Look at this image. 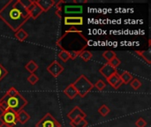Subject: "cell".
I'll return each instance as SVG.
<instances>
[{"label": "cell", "mask_w": 151, "mask_h": 127, "mask_svg": "<svg viewBox=\"0 0 151 127\" xmlns=\"http://www.w3.org/2000/svg\"><path fill=\"white\" fill-rule=\"evenodd\" d=\"M0 19L12 31L17 32L30 19V16L19 0H10L0 9Z\"/></svg>", "instance_id": "cell-1"}, {"label": "cell", "mask_w": 151, "mask_h": 127, "mask_svg": "<svg viewBox=\"0 0 151 127\" xmlns=\"http://www.w3.org/2000/svg\"><path fill=\"white\" fill-rule=\"evenodd\" d=\"M56 44L61 50H65L69 53H81L88 47V40L81 30L77 29L75 27H72L57 41Z\"/></svg>", "instance_id": "cell-2"}, {"label": "cell", "mask_w": 151, "mask_h": 127, "mask_svg": "<svg viewBox=\"0 0 151 127\" xmlns=\"http://www.w3.org/2000/svg\"><path fill=\"white\" fill-rule=\"evenodd\" d=\"M27 103V100L20 94L15 96H8L7 95H4L0 99V110L1 112H4L7 110H12L15 112H19L23 110Z\"/></svg>", "instance_id": "cell-3"}, {"label": "cell", "mask_w": 151, "mask_h": 127, "mask_svg": "<svg viewBox=\"0 0 151 127\" xmlns=\"http://www.w3.org/2000/svg\"><path fill=\"white\" fill-rule=\"evenodd\" d=\"M73 85L77 91L78 95H80L82 98L85 97L94 88V84L84 74H81L73 83Z\"/></svg>", "instance_id": "cell-4"}, {"label": "cell", "mask_w": 151, "mask_h": 127, "mask_svg": "<svg viewBox=\"0 0 151 127\" xmlns=\"http://www.w3.org/2000/svg\"><path fill=\"white\" fill-rule=\"evenodd\" d=\"M0 122L1 124H6L9 126L13 127L17 123V112L12 110H7L0 114Z\"/></svg>", "instance_id": "cell-5"}, {"label": "cell", "mask_w": 151, "mask_h": 127, "mask_svg": "<svg viewBox=\"0 0 151 127\" xmlns=\"http://www.w3.org/2000/svg\"><path fill=\"white\" fill-rule=\"evenodd\" d=\"M35 127H61V124L50 113H47L35 124Z\"/></svg>", "instance_id": "cell-6"}, {"label": "cell", "mask_w": 151, "mask_h": 127, "mask_svg": "<svg viewBox=\"0 0 151 127\" xmlns=\"http://www.w3.org/2000/svg\"><path fill=\"white\" fill-rule=\"evenodd\" d=\"M64 70H65L64 66H63L61 64H59V62L57 61V60L52 61V62L50 64V65L47 67L48 72H49L50 75H52L54 78L58 77V76L64 72Z\"/></svg>", "instance_id": "cell-7"}, {"label": "cell", "mask_w": 151, "mask_h": 127, "mask_svg": "<svg viewBox=\"0 0 151 127\" xmlns=\"http://www.w3.org/2000/svg\"><path fill=\"white\" fill-rule=\"evenodd\" d=\"M64 23L66 26H81L83 25V18L81 16H65L64 19Z\"/></svg>", "instance_id": "cell-8"}, {"label": "cell", "mask_w": 151, "mask_h": 127, "mask_svg": "<svg viewBox=\"0 0 151 127\" xmlns=\"http://www.w3.org/2000/svg\"><path fill=\"white\" fill-rule=\"evenodd\" d=\"M106 81L109 83V85H111V88H113L114 89H119L122 85H123V82L119 75L118 72L112 74L111 76H110L109 78L106 79Z\"/></svg>", "instance_id": "cell-9"}, {"label": "cell", "mask_w": 151, "mask_h": 127, "mask_svg": "<svg viewBox=\"0 0 151 127\" xmlns=\"http://www.w3.org/2000/svg\"><path fill=\"white\" fill-rule=\"evenodd\" d=\"M86 113L78 106L74 107L72 110H70V112L67 114V118L70 119V121H73L74 119L78 118H86Z\"/></svg>", "instance_id": "cell-10"}, {"label": "cell", "mask_w": 151, "mask_h": 127, "mask_svg": "<svg viewBox=\"0 0 151 127\" xmlns=\"http://www.w3.org/2000/svg\"><path fill=\"white\" fill-rule=\"evenodd\" d=\"M34 1L42 9V11H48L50 8L56 5V1L54 0H34Z\"/></svg>", "instance_id": "cell-11"}, {"label": "cell", "mask_w": 151, "mask_h": 127, "mask_svg": "<svg viewBox=\"0 0 151 127\" xmlns=\"http://www.w3.org/2000/svg\"><path fill=\"white\" fill-rule=\"evenodd\" d=\"M27 11H28V13H29V16H30V18H32V19H36L43 11H42V9L35 3V1L33 2V4L27 8Z\"/></svg>", "instance_id": "cell-12"}, {"label": "cell", "mask_w": 151, "mask_h": 127, "mask_svg": "<svg viewBox=\"0 0 151 127\" xmlns=\"http://www.w3.org/2000/svg\"><path fill=\"white\" fill-rule=\"evenodd\" d=\"M99 72H100L105 79H107V78H109L110 76H111L112 74L118 72V71H117V69L113 68L112 66H111V65L107 63V64L104 65L99 69Z\"/></svg>", "instance_id": "cell-13"}, {"label": "cell", "mask_w": 151, "mask_h": 127, "mask_svg": "<svg viewBox=\"0 0 151 127\" xmlns=\"http://www.w3.org/2000/svg\"><path fill=\"white\" fill-rule=\"evenodd\" d=\"M64 11L65 14H81L83 11V7L81 5H65Z\"/></svg>", "instance_id": "cell-14"}, {"label": "cell", "mask_w": 151, "mask_h": 127, "mask_svg": "<svg viewBox=\"0 0 151 127\" xmlns=\"http://www.w3.org/2000/svg\"><path fill=\"white\" fill-rule=\"evenodd\" d=\"M30 116L29 114L25 111L24 110H19V112H17V119H18V122L20 123L21 125H25L26 123H27L29 120H30Z\"/></svg>", "instance_id": "cell-15"}, {"label": "cell", "mask_w": 151, "mask_h": 127, "mask_svg": "<svg viewBox=\"0 0 151 127\" xmlns=\"http://www.w3.org/2000/svg\"><path fill=\"white\" fill-rule=\"evenodd\" d=\"M64 94L70 99V100H73L77 95H78V93L75 89V88L73 87V83L70 84L69 86H67L65 90H64Z\"/></svg>", "instance_id": "cell-16"}, {"label": "cell", "mask_w": 151, "mask_h": 127, "mask_svg": "<svg viewBox=\"0 0 151 127\" xmlns=\"http://www.w3.org/2000/svg\"><path fill=\"white\" fill-rule=\"evenodd\" d=\"M135 53L137 55H139L145 62H147V64H150L151 60V51L150 49L147 50H135Z\"/></svg>", "instance_id": "cell-17"}, {"label": "cell", "mask_w": 151, "mask_h": 127, "mask_svg": "<svg viewBox=\"0 0 151 127\" xmlns=\"http://www.w3.org/2000/svg\"><path fill=\"white\" fill-rule=\"evenodd\" d=\"M88 125V121L82 118H78L73 121H70V126L72 127H87Z\"/></svg>", "instance_id": "cell-18"}, {"label": "cell", "mask_w": 151, "mask_h": 127, "mask_svg": "<svg viewBox=\"0 0 151 127\" xmlns=\"http://www.w3.org/2000/svg\"><path fill=\"white\" fill-rule=\"evenodd\" d=\"M14 36H15V38H16L19 42H24V41L27 40V38L28 37V34H27L23 28H20V29H19L17 32H15Z\"/></svg>", "instance_id": "cell-19"}, {"label": "cell", "mask_w": 151, "mask_h": 127, "mask_svg": "<svg viewBox=\"0 0 151 127\" xmlns=\"http://www.w3.org/2000/svg\"><path fill=\"white\" fill-rule=\"evenodd\" d=\"M38 68H39L38 65H37L34 60H30V61L25 65V69H26L28 72H30V74L35 73V72L38 70Z\"/></svg>", "instance_id": "cell-20"}, {"label": "cell", "mask_w": 151, "mask_h": 127, "mask_svg": "<svg viewBox=\"0 0 151 127\" xmlns=\"http://www.w3.org/2000/svg\"><path fill=\"white\" fill-rule=\"evenodd\" d=\"M119 77H120V79H121L123 84H129V83L132 81V80L134 79V76H133L129 72H127V71L123 72L119 75Z\"/></svg>", "instance_id": "cell-21"}, {"label": "cell", "mask_w": 151, "mask_h": 127, "mask_svg": "<svg viewBox=\"0 0 151 127\" xmlns=\"http://www.w3.org/2000/svg\"><path fill=\"white\" fill-rule=\"evenodd\" d=\"M79 57H81V59H83L85 62H88V61H89V60H91V59H92V57H93V54H92L89 50H83L82 52H81V54H80V56H79Z\"/></svg>", "instance_id": "cell-22"}, {"label": "cell", "mask_w": 151, "mask_h": 127, "mask_svg": "<svg viewBox=\"0 0 151 127\" xmlns=\"http://www.w3.org/2000/svg\"><path fill=\"white\" fill-rule=\"evenodd\" d=\"M103 57H104V58L105 60H107L108 63H109L111 59H113L114 57H116L117 55H116V53H115L113 50H106V51H104V52L103 53Z\"/></svg>", "instance_id": "cell-23"}, {"label": "cell", "mask_w": 151, "mask_h": 127, "mask_svg": "<svg viewBox=\"0 0 151 127\" xmlns=\"http://www.w3.org/2000/svg\"><path fill=\"white\" fill-rule=\"evenodd\" d=\"M111 112V110L110 108L105 105V104H103L102 106H100V108L98 109V113L102 116V117H106L110 114Z\"/></svg>", "instance_id": "cell-24"}, {"label": "cell", "mask_w": 151, "mask_h": 127, "mask_svg": "<svg viewBox=\"0 0 151 127\" xmlns=\"http://www.w3.org/2000/svg\"><path fill=\"white\" fill-rule=\"evenodd\" d=\"M58 57L64 62H67L69 59H70V55H69V52L67 51H65V50H61L59 53H58Z\"/></svg>", "instance_id": "cell-25"}, {"label": "cell", "mask_w": 151, "mask_h": 127, "mask_svg": "<svg viewBox=\"0 0 151 127\" xmlns=\"http://www.w3.org/2000/svg\"><path fill=\"white\" fill-rule=\"evenodd\" d=\"M129 84H130V86H131L134 90L139 89V88L142 86V83L138 79H136V78H134V79L132 80V81H131Z\"/></svg>", "instance_id": "cell-26"}, {"label": "cell", "mask_w": 151, "mask_h": 127, "mask_svg": "<svg viewBox=\"0 0 151 127\" xmlns=\"http://www.w3.org/2000/svg\"><path fill=\"white\" fill-rule=\"evenodd\" d=\"M106 82H104L103 80H97V82L94 85V88H96L98 91H103V90H104L105 89V88H106Z\"/></svg>", "instance_id": "cell-27"}, {"label": "cell", "mask_w": 151, "mask_h": 127, "mask_svg": "<svg viewBox=\"0 0 151 127\" xmlns=\"http://www.w3.org/2000/svg\"><path fill=\"white\" fill-rule=\"evenodd\" d=\"M27 81L31 84V85H35L38 81H39V78L37 75H35V73H32L30 74L28 77H27Z\"/></svg>", "instance_id": "cell-28"}, {"label": "cell", "mask_w": 151, "mask_h": 127, "mask_svg": "<svg viewBox=\"0 0 151 127\" xmlns=\"http://www.w3.org/2000/svg\"><path fill=\"white\" fill-rule=\"evenodd\" d=\"M108 64H109L111 66H112L113 68L117 69V68L121 65V61L118 58V57H114L113 59H111Z\"/></svg>", "instance_id": "cell-29"}, {"label": "cell", "mask_w": 151, "mask_h": 127, "mask_svg": "<svg viewBox=\"0 0 151 127\" xmlns=\"http://www.w3.org/2000/svg\"><path fill=\"white\" fill-rule=\"evenodd\" d=\"M147 125H148V123H147V121L143 118H139L137 119V121L135 122L136 127H146Z\"/></svg>", "instance_id": "cell-30"}, {"label": "cell", "mask_w": 151, "mask_h": 127, "mask_svg": "<svg viewBox=\"0 0 151 127\" xmlns=\"http://www.w3.org/2000/svg\"><path fill=\"white\" fill-rule=\"evenodd\" d=\"M19 91H18L14 87L10 88L7 90V92L5 93V95H7L8 96H15V95H19Z\"/></svg>", "instance_id": "cell-31"}, {"label": "cell", "mask_w": 151, "mask_h": 127, "mask_svg": "<svg viewBox=\"0 0 151 127\" xmlns=\"http://www.w3.org/2000/svg\"><path fill=\"white\" fill-rule=\"evenodd\" d=\"M8 74V71L0 64V81Z\"/></svg>", "instance_id": "cell-32"}, {"label": "cell", "mask_w": 151, "mask_h": 127, "mask_svg": "<svg viewBox=\"0 0 151 127\" xmlns=\"http://www.w3.org/2000/svg\"><path fill=\"white\" fill-rule=\"evenodd\" d=\"M20 1V4L27 10V8L33 4L34 0H19Z\"/></svg>", "instance_id": "cell-33"}, {"label": "cell", "mask_w": 151, "mask_h": 127, "mask_svg": "<svg viewBox=\"0 0 151 127\" xmlns=\"http://www.w3.org/2000/svg\"><path fill=\"white\" fill-rule=\"evenodd\" d=\"M0 127H11V126H9L8 125H6V124H1L0 125Z\"/></svg>", "instance_id": "cell-34"}]
</instances>
